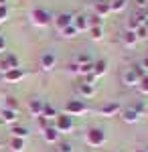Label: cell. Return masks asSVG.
Here are the masks:
<instances>
[{"label": "cell", "instance_id": "obj_1", "mask_svg": "<svg viewBox=\"0 0 148 152\" xmlns=\"http://www.w3.org/2000/svg\"><path fill=\"white\" fill-rule=\"evenodd\" d=\"M144 75H146V71L142 69V65H132L122 73V83L128 87H138V83Z\"/></svg>", "mask_w": 148, "mask_h": 152}, {"label": "cell", "instance_id": "obj_2", "mask_svg": "<svg viewBox=\"0 0 148 152\" xmlns=\"http://www.w3.org/2000/svg\"><path fill=\"white\" fill-rule=\"evenodd\" d=\"M83 140H85V144L91 146V148H100V146L106 144V132H103L102 128H89L85 132Z\"/></svg>", "mask_w": 148, "mask_h": 152}, {"label": "cell", "instance_id": "obj_3", "mask_svg": "<svg viewBox=\"0 0 148 152\" xmlns=\"http://www.w3.org/2000/svg\"><path fill=\"white\" fill-rule=\"evenodd\" d=\"M31 23L39 28H43V26H49V23H53V16L45 8H33L31 10Z\"/></svg>", "mask_w": 148, "mask_h": 152}, {"label": "cell", "instance_id": "obj_4", "mask_svg": "<svg viewBox=\"0 0 148 152\" xmlns=\"http://www.w3.org/2000/svg\"><path fill=\"white\" fill-rule=\"evenodd\" d=\"M87 112V104L79 99V97H75V99H69L67 104H65V110H63V114L65 116H81V114H85Z\"/></svg>", "mask_w": 148, "mask_h": 152}, {"label": "cell", "instance_id": "obj_5", "mask_svg": "<svg viewBox=\"0 0 148 152\" xmlns=\"http://www.w3.org/2000/svg\"><path fill=\"white\" fill-rule=\"evenodd\" d=\"M21 67V61H18V57L14 55V53H2L0 55V73H6V71L10 69H18Z\"/></svg>", "mask_w": 148, "mask_h": 152}, {"label": "cell", "instance_id": "obj_6", "mask_svg": "<svg viewBox=\"0 0 148 152\" xmlns=\"http://www.w3.org/2000/svg\"><path fill=\"white\" fill-rule=\"evenodd\" d=\"M55 130H57L59 134H69V132H73V118L71 116H57L55 118Z\"/></svg>", "mask_w": 148, "mask_h": 152}, {"label": "cell", "instance_id": "obj_7", "mask_svg": "<svg viewBox=\"0 0 148 152\" xmlns=\"http://www.w3.org/2000/svg\"><path fill=\"white\" fill-rule=\"evenodd\" d=\"M53 24H55V28H57L59 33L63 31V28H67L73 24V14L71 12H59L53 16Z\"/></svg>", "mask_w": 148, "mask_h": 152}, {"label": "cell", "instance_id": "obj_8", "mask_svg": "<svg viewBox=\"0 0 148 152\" xmlns=\"http://www.w3.org/2000/svg\"><path fill=\"white\" fill-rule=\"evenodd\" d=\"M100 116L103 118H112V116H118L120 112H122V105L118 104V102H106L103 105H100Z\"/></svg>", "mask_w": 148, "mask_h": 152}, {"label": "cell", "instance_id": "obj_9", "mask_svg": "<svg viewBox=\"0 0 148 152\" xmlns=\"http://www.w3.org/2000/svg\"><path fill=\"white\" fill-rule=\"evenodd\" d=\"M73 26H75L77 33H87V31H89L87 14H73Z\"/></svg>", "mask_w": 148, "mask_h": 152}, {"label": "cell", "instance_id": "obj_10", "mask_svg": "<svg viewBox=\"0 0 148 152\" xmlns=\"http://www.w3.org/2000/svg\"><path fill=\"white\" fill-rule=\"evenodd\" d=\"M39 63H41V69L43 71H53L55 65H57V57H55L53 53H43Z\"/></svg>", "mask_w": 148, "mask_h": 152}, {"label": "cell", "instance_id": "obj_11", "mask_svg": "<svg viewBox=\"0 0 148 152\" xmlns=\"http://www.w3.org/2000/svg\"><path fill=\"white\" fill-rule=\"evenodd\" d=\"M24 77V71L18 67V69H10V71H6V73H2V79L6 83H18L21 79Z\"/></svg>", "mask_w": 148, "mask_h": 152}, {"label": "cell", "instance_id": "obj_12", "mask_svg": "<svg viewBox=\"0 0 148 152\" xmlns=\"http://www.w3.org/2000/svg\"><path fill=\"white\" fill-rule=\"evenodd\" d=\"M43 105H45L43 99L33 97V99L29 102V112H31V116H33V118H41V116H43Z\"/></svg>", "mask_w": 148, "mask_h": 152}, {"label": "cell", "instance_id": "obj_13", "mask_svg": "<svg viewBox=\"0 0 148 152\" xmlns=\"http://www.w3.org/2000/svg\"><path fill=\"white\" fill-rule=\"evenodd\" d=\"M93 10H95V16H100V18H106L108 14H112L110 2H106V0H97V2L93 4Z\"/></svg>", "mask_w": 148, "mask_h": 152}, {"label": "cell", "instance_id": "obj_14", "mask_svg": "<svg viewBox=\"0 0 148 152\" xmlns=\"http://www.w3.org/2000/svg\"><path fill=\"white\" fill-rule=\"evenodd\" d=\"M120 116H122V120H124L126 124H136L138 120H140V114H138L134 107H126V110H122Z\"/></svg>", "mask_w": 148, "mask_h": 152}, {"label": "cell", "instance_id": "obj_15", "mask_svg": "<svg viewBox=\"0 0 148 152\" xmlns=\"http://www.w3.org/2000/svg\"><path fill=\"white\" fill-rule=\"evenodd\" d=\"M59 136H61V134L55 130V126H49L47 130H43V138H45V142H49V144H57Z\"/></svg>", "mask_w": 148, "mask_h": 152}, {"label": "cell", "instance_id": "obj_16", "mask_svg": "<svg viewBox=\"0 0 148 152\" xmlns=\"http://www.w3.org/2000/svg\"><path fill=\"white\" fill-rule=\"evenodd\" d=\"M106 71H108V61L106 59H100V61H93V77H102V75H106Z\"/></svg>", "mask_w": 148, "mask_h": 152}, {"label": "cell", "instance_id": "obj_17", "mask_svg": "<svg viewBox=\"0 0 148 152\" xmlns=\"http://www.w3.org/2000/svg\"><path fill=\"white\" fill-rule=\"evenodd\" d=\"M0 120L2 122H6V124H16V120H18V112H12V110H0Z\"/></svg>", "mask_w": 148, "mask_h": 152}, {"label": "cell", "instance_id": "obj_18", "mask_svg": "<svg viewBox=\"0 0 148 152\" xmlns=\"http://www.w3.org/2000/svg\"><path fill=\"white\" fill-rule=\"evenodd\" d=\"M77 91L81 94V97H93L95 95V85H91V83H79L77 85Z\"/></svg>", "mask_w": 148, "mask_h": 152}, {"label": "cell", "instance_id": "obj_19", "mask_svg": "<svg viewBox=\"0 0 148 152\" xmlns=\"http://www.w3.org/2000/svg\"><path fill=\"white\" fill-rule=\"evenodd\" d=\"M10 132H12V138H21V140H26L29 138V128H24V126H18V124H14L10 128Z\"/></svg>", "mask_w": 148, "mask_h": 152}, {"label": "cell", "instance_id": "obj_20", "mask_svg": "<svg viewBox=\"0 0 148 152\" xmlns=\"http://www.w3.org/2000/svg\"><path fill=\"white\" fill-rule=\"evenodd\" d=\"M122 43H124L126 47H134V45L138 43L136 33H132V31H124V35H122Z\"/></svg>", "mask_w": 148, "mask_h": 152}, {"label": "cell", "instance_id": "obj_21", "mask_svg": "<svg viewBox=\"0 0 148 152\" xmlns=\"http://www.w3.org/2000/svg\"><path fill=\"white\" fill-rule=\"evenodd\" d=\"M4 110L18 112V99H16L14 95H6V97H4Z\"/></svg>", "mask_w": 148, "mask_h": 152}, {"label": "cell", "instance_id": "obj_22", "mask_svg": "<svg viewBox=\"0 0 148 152\" xmlns=\"http://www.w3.org/2000/svg\"><path fill=\"white\" fill-rule=\"evenodd\" d=\"M87 33H89L91 41H102L103 39V26H91Z\"/></svg>", "mask_w": 148, "mask_h": 152}, {"label": "cell", "instance_id": "obj_23", "mask_svg": "<svg viewBox=\"0 0 148 152\" xmlns=\"http://www.w3.org/2000/svg\"><path fill=\"white\" fill-rule=\"evenodd\" d=\"M59 114H57V110L53 107V105H49V104H45L43 105V118L45 120H55Z\"/></svg>", "mask_w": 148, "mask_h": 152}, {"label": "cell", "instance_id": "obj_24", "mask_svg": "<svg viewBox=\"0 0 148 152\" xmlns=\"http://www.w3.org/2000/svg\"><path fill=\"white\" fill-rule=\"evenodd\" d=\"M126 6H128V0H114V2H110L112 12H122Z\"/></svg>", "mask_w": 148, "mask_h": 152}, {"label": "cell", "instance_id": "obj_25", "mask_svg": "<svg viewBox=\"0 0 148 152\" xmlns=\"http://www.w3.org/2000/svg\"><path fill=\"white\" fill-rule=\"evenodd\" d=\"M10 150L12 152H23L24 150V140H21V138H12L10 140Z\"/></svg>", "mask_w": 148, "mask_h": 152}, {"label": "cell", "instance_id": "obj_26", "mask_svg": "<svg viewBox=\"0 0 148 152\" xmlns=\"http://www.w3.org/2000/svg\"><path fill=\"white\" fill-rule=\"evenodd\" d=\"M75 63H77V65H87V63H93V59H91L87 53H79V55L75 57Z\"/></svg>", "mask_w": 148, "mask_h": 152}, {"label": "cell", "instance_id": "obj_27", "mask_svg": "<svg viewBox=\"0 0 148 152\" xmlns=\"http://www.w3.org/2000/svg\"><path fill=\"white\" fill-rule=\"evenodd\" d=\"M138 91L142 95H148V73L140 79V83H138Z\"/></svg>", "mask_w": 148, "mask_h": 152}, {"label": "cell", "instance_id": "obj_28", "mask_svg": "<svg viewBox=\"0 0 148 152\" xmlns=\"http://www.w3.org/2000/svg\"><path fill=\"white\" fill-rule=\"evenodd\" d=\"M75 35H79V33L75 31V26H73V24H71V26H67V28H63V31H61V37H63V39H73V37H75Z\"/></svg>", "mask_w": 148, "mask_h": 152}, {"label": "cell", "instance_id": "obj_29", "mask_svg": "<svg viewBox=\"0 0 148 152\" xmlns=\"http://www.w3.org/2000/svg\"><path fill=\"white\" fill-rule=\"evenodd\" d=\"M87 20H89V28H91V26H102V24H103V18L95 16V14H93V16H87Z\"/></svg>", "mask_w": 148, "mask_h": 152}, {"label": "cell", "instance_id": "obj_30", "mask_svg": "<svg viewBox=\"0 0 148 152\" xmlns=\"http://www.w3.org/2000/svg\"><path fill=\"white\" fill-rule=\"evenodd\" d=\"M136 37H138V41H144V39H148V28L142 24L140 28L136 31Z\"/></svg>", "mask_w": 148, "mask_h": 152}, {"label": "cell", "instance_id": "obj_31", "mask_svg": "<svg viewBox=\"0 0 148 152\" xmlns=\"http://www.w3.org/2000/svg\"><path fill=\"white\" fill-rule=\"evenodd\" d=\"M71 150H73V146L69 142H59L57 144V152H71Z\"/></svg>", "mask_w": 148, "mask_h": 152}, {"label": "cell", "instance_id": "obj_32", "mask_svg": "<svg viewBox=\"0 0 148 152\" xmlns=\"http://www.w3.org/2000/svg\"><path fill=\"white\" fill-rule=\"evenodd\" d=\"M67 71L71 73V75H79V65H77L75 61H71V63L67 65Z\"/></svg>", "mask_w": 148, "mask_h": 152}, {"label": "cell", "instance_id": "obj_33", "mask_svg": "<svg viewBox=\"0 0 148 152\" xmlns=\"http://www.w3.org/2000/svg\"><path fill=\"white\" fill-rule=\"evenodd\" d=\"M132 107L136 110V112H138V114H140V116H142V114L146 112V104H144V102H138V104H134V105H132Z\"/></svg>", "mask_w": 148, "mask_h": 152}, {"label": "cell", "instance_id": "obj_34", "mask_svg": "<svg viewBox=\"0 0 148 152\" xmlns=\"http://www.w3.org/2000/svg\"><path fill=\"white\" fill-rule=\"evenodd\" d=\"M37 122H39V130H41V132L49 128V120H45L43 116H41V118H37Z\"/></svg>", "mask_w": 148, "mask_h": 152}, {"label": "cell", "instance_id": "obj_35", "mask_svg": "<svg viewBox=\"0 0 148 152\" xmlns=\"http://www.w3.org/2000/svg\"><path fill=\"white\" fill-rule=\"evenodd\" d=\"M8 18V6H0V24Z\"/></svg>", "mask_w": 148, "mask_h": 152}, {"label": "cell", "instance_id": "obj_36", "mask_svg": "<svg viewBox=\"0 0 148 152\" xmlns=\"http://www.w3.org/2000/svg\"><path fill=\"white\" fill-rule=\"evenodd\" d=\"M136 6H138V10H144L148 6V0H136Z\"/></svg>", "mask_w": 148, "mask_h": 152}, {"label": "cell", "instance_id": "obj_37", "mask_svg": "<svg viewBox=\"0 0 148 152\" xmlns=\"http://www.w3.org/2000/svg\"><path fill=\"white\" fill-rule=\"evenodd\" d=\"M4 49H6V39H4V37L0 35V55L4 53Z\"/></svg>", "mask_w": 148, "mask_h": 152}, {"label": "cell", "instance_id": "obj_38", "mask_svg": "<svg viewBox=\"0 0 148 152\" xmlns=\"http://www.w3.org/2000/svg\"><path fill=\"white\" fill-rule=\"evenodd\" d=\"M140 65H142V69H144V71H148V57L142 59V63H140Z\"/></svg>", "mask_w": 148, "mask_h": 152}, {"label": "cell", "instance_id": "obj_39", "mask_svg": "<svg viewBox=\"0 0 148 152\" xmlns=\"http://www.w3.org/2000/svg\"><path fill=\"white\" fill-rule=\"evenodd\" d=\"M136 152H148V148H138Z\"/></svg>", "mask_w": 148, "mask_h": 152}, {"label": "cell", "instance_id": "obj_40", "mask_svg": "<svg viewBox=\"0 0 148 152\" xmlns=\"http://www.w3.org/2000/svg\"><path fill=\"white\" fill-rule=\"evenodd\" d=\"M0 6H6V0H0Z\"/></svg>", "mask_w": 148, "mask_h": 152}, {"label": "cell", "instance_id": "obj_41", "mask_svg": "<svg viewBox=\"0 0 148 152\" xmlns=\"http://www.w3.org/2000/svg\"><path fill=\"white\" fill-rule=\"evenodd\" d=\"M144 26H146V28H148V20H146V23H144Z\"/></svg>", "mask_w": 148, "mask_h": 152}]
</instances>
